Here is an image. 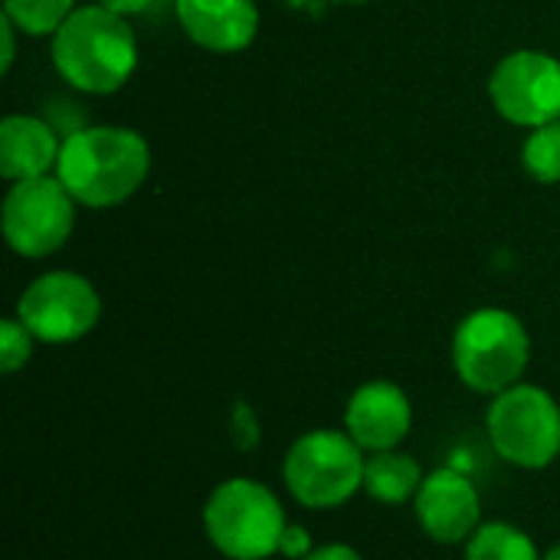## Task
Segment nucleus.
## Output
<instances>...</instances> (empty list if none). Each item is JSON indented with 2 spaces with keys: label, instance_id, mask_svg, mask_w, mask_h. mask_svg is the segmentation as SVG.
<instances>
[{
  "label": "nucleus",
  "instance_id": "1",
  "mask_svg": "<svg viewBox=\"0 0 560 560\" xmlns=\"http://www.w3.org/2000/svg\"><path fill=\"white\" fill-rule=\"evenodd\" d=\"M148 141L131 128L95 125L79 128L62 141L56 177L66 184L75 203L105 210L128 200L148 177Z\"/></svg>",
  "mask_w": 560,
  "mask_h": 560
},
{
  "label": "nucleus",
  "instance_id": "2",
  "mask_svg": "<svg viewBox=\"0 0 560 560\" xmlns=\"http://www.w3.org/2000/svg\"><path fill=\"white\" fill-rule=\"evenodd\" d=\"M52 66L79 92L108 95L121 89L138 66V43L125 16L95 7H75L52 33Z\"/></svg>",
  "mask_w": 560,
  "mask_h": 560
},
{
  "label": "nucleus",
  "instance_id": "3",
  "mask_svg": "<svg viewBox=\"0 0 560 560\" xmlns=\"http://www.w3.org/2000/svg\"><path fill=\"white\" fill-rule=\"evenodd\" d=\"M285 509L279 495L246 476L220 482L203 505L207 541L230 560H269L285 535Z\"/></svg>",
  "mask_w": 560,
  "mask_h": 560
},
{
  "label": "nucleus",
  "instance_id": "4",
  "mask_svg": "<svg viewBox=\"0 0 560 560\" xmlns=\"http://www.w3.org/2000/svg\"><path fill=\"white\" fill-rule=\"evenodd\" d=\"M532 361V338L518 315L505 308H476L453 335V368L476 394H502L522 384Z\"/></svg>",
  "mask_w": 560,
  "mask_h": 560
},
{
  "label": "nucleus",
  "instance_id": "5",
  "mask_svg": "<svg viewBox=\"0 0 560 560\" xmlns=\"http://www.w3.org/2000/svg\"><path fill=\"white\" fill-rule=\"evenodd\" d=\"M364 450L348 433L328 427L308 430L289 446L282 482L299 505L328 512L341 509L364 489Z\"/></svg>",
  "mask_w": 560,
  "mask_h": 560
},
{
  "label": "nucleus",
  "instance_id": "6",
  "mask_svg": "<svg viewBox=\"0 0 560 560\" xmlns=\"http://www.w3.org/2000/svg\"><path fill=\"white\" fill-rule=\"evenodd\" d=\"M486 433L499 459L515 469H548L560 456V404L535 384H515L492 397Z\"/></svg>",
  "mask_w": 560,
  "mask_h": 560
},
{
  "label": "nucleus",
  "instance_id": "7",
  "mask_svg": "<svg viewBox=\"0 0 560 560\" xmlns=\"http://www.w3.org/2000/svg\"><path fill=\"white\" fill-rule=\"evenodd\" d=\"M75 223V200L52 174L16 180L3 200V236L16 256L43 259L56 253Z\"/></svg>",
  "mask_w": 560,
  "mask_h": 560
},
{
  "label": "nucleus",
  "instance_id": "8",
  "mask_svg": "<svg viewBox=\"0 0 560 560\" xmlns=\"http://www.w3.org/2000/svg\"><path fill=\"white\" fill-rule=\"evenodd\" d=\"M102 315L95 285L79 272H46L30 282L16 302V318L46 345H72L85 338Z\"/></svg>",
  "mask_w": 560,
  "mask_h": 560
},
{
  "label": "nucleus",
  "instance_id": "9",
  "mask_svg": "<svg viewBox=\"0 0 560 560\" xmlns=\"http://www.w3.org/2000/svg\"><path fill=\"white\" fill-rule=\"evenodd\" d=\"M489 95L512 125L541 128L560 121V62L538 49H518L495 66Z\"/></svg>",
  "mask_w": 560,
  "mask_h": 560
},
{
  "label": "nucleus",
  "instance_id": "10",
  "mask_svg": "<svg viewBox=\"0 0 560 560\" xmlns=\"http://www.w3.org/2000/svg\"><path fill=\"white\" fill-rule=\"evenodd\" d=\"M413 512L427 538L436 545H466L482 525L479 489L456 469L430 472L413 499Z\"/></svg>",
  "mask_w": 560,
  "mask_h": 560
},
{
  "label": "nucleus",
  "instance_id": "11",
  "mask_svg": "<svg viewBox=\"0 0 560 560\" xmlns=\"http://www.w3.org/2000/svg\"><path fill=\"white\" fill-rule=\"evenodd\" d=\"M413 427L410 397L394 381L361 384L345 407V433L364 453L397 450Z\"/></svg>",
  "mask_w": 560,
  "mask_h": 560
},
{
  "label": "nucleus",
  "instance_id": "12",
  "mask_svg": "<svg viewBox=\"0 0 560 560\" xmlns=\"http://www.w3.org/2000/svg\"><path fill=\"white\" fill-rule=\"evenodd\" d=\"M177 16L187 36L210 52H240L259 30L253 0H177Z\"/></svg>",
  "mask_w": 560,
  "mask_h": 560
},
{
  "label": "nucleus",
  "instance_id": "13",
  "mask_svg": "<svg viewBox=\"0 0 560 560\" xmlns=\"http://www.w3.org/2000/svg\"><path fill=\"white\" fill-rule=\"evenodd\" d=\"M62 144L52 128L33 115H7L0 121V174L7 180L46 177L59 164Z\"/></svg>",
  "mask_w": 560,
  "mask_h": 560
},
{
  "label": "nucleus",
  "instance_id": "14",
  "mask_svg": "<svg viewBox=\"0 0 560 560\" xmlns=\"http://www.w3.org/2000/svg\"><path fill=\"white\" fill-rule=\"evenodd\" d=\"M423 479L427 476H423L420 463L400 450L371 453L364 463V492L381 505H404V502L417 499Z\"/></svg>",
  "mask_w": 560,
  "mask_h": 560
},
{
  "label": "nucleus",
  "instance_id": "15",
  "mask_svg": "<svg viewBox=\"0 0 560 560\" xmlns=\"http://www.w3.org/2000/svg\"><path fill=\"white\" fill-rule=\"evenodd\" d=\"M528 532L509 522H486L466 541V560H541Z\"/></svg>",
  "mask_w": 560,
  "mask_h": 560
},
{
  "label": "nucleus",
  "instance_id": "16",
  "mask_svg": "<svg viewBox=\"0 0 560 560\" xmlns=\"http://www.w3.org/2000/svg\"><path fill=\"white\" fill-rule=\"evenodd\" d=\"M72 10L75 0H3V16H10L16 30L30 36L56 33Z\"/></svg>",
  "mask_w": 560,
  "mask_h": 560
},
{
  "label": "nucleus",
  "instance_id": "17",
  "mask_svg": "<svg viewBox=\"0 0 560 560\" xmlns=\"http://www.w3.org/2000/svg\"><path fill=\"white\" fill-rule=\"evenodd\" d=\"M522 164L528 174L541 184H558L560 180V121L541 125L528 135L522 148Z\"/></svg>",
  "mask_w": 560,
  "mask_h": 560
},
{
  "label": "nucleus",
  "instance_id": "18",
  "mask_svg": "<svg viewBox=\"0 0 560 560\" xmlns=\"http://www.w3.org/2000/svg\"><path fill=\"white\" fill-rule=\"evenodd\" d=\"M33 331L20 318H3L0 322V371L16 374L30 358H33Z\"/></svg>",
  "mask_w": 560,
  "mask_h": 560
},
{
  "label": "nucleus",
  "instance_id": "19",
  "mask_svg": "<svg viewBox=\"0 0 560 560\" xmlns=\"http://www.w3.org/2000/svg\"><path fill=\"white\" fill-rule=\"evenodd\" d=\"M230 430H233L236 450H253V446L259 443V423H256V417H253V410H249L246 404H236V407H233Z\"/></svg>",
  "mask_w": 560,
  "mask_h": 560
},
{
  "label": "nucleus",
  "instance_id": "20",
  "mask_svg": "<svg viewBox=\"0 0 560 560\" xmlns=\"http://www.w3.org/2000/svg\"><path fill=\"white\" fill-rule=\"evenodd\" d=\"M312 551H315V541H312L308 528H305V525L289 522V528H285V535H282V548H279V555H285L289 560H305Z\"/></svg>",
  "mask_w": 560,
  "mask_h": 560
},
{
  "label": "nucleus",
  "instance_id": "21",
  "mask_svg": "<svg viewBox=\"0 0 560 560\" xmlns=\"http://www.w3.org/2000/svg\"><path fill=\"white\" fill-rule=\"evenodd\" d=\"M13 30H16V23H13L10 16H0V36H3V59H0V69H3V72H10V66H13V56H16Z\"/></svg>",
  "mask_w": 560,
  "mask_h": 560
},
{
  "label": "nucleus",
  "instance_id": "22",
  "mask_svg": "<svg viewBox=\"0 0 560 560\" xmlns=\"http://www.w3.org/2000/svg\"><path fill=\"white\" fill-rule=\"evenodd\" d=\"M305 560H364L351 545H322Z\"/></svg>",
  "mask_w": 560,
  "mask_h": 560
},
{
  "label": "nucleus",
  "instance_id": "23",
  "mask_svg": "<svg viewBox=\"0 0 560 560\" xmlns=\"http://www.w3.org/2000/svg\"><path fill=\"white\" fill-rule=\"evenodd\" d=\"M105 10H112V13H118V16H135V13H141V10H148L151 7V0H98Z\"/></svg>",
  "mask_w": 560,
  "mask_h": 560
},
{
  "label": "nucleus",
  "instance_id": "24",
  "mask_svg": "<svg viewBox=\"0 0 560 560\" xmlns=\"http://www.w3.org/2000/svg\"><path fill=\"white\" fill-rule=\"evenodd\" d=\"M541 560H560V545H555V548H551V551H548Z\"/></svg>",
  "mask_w": 560,
  "mask_h": 560
}]
</instances>
